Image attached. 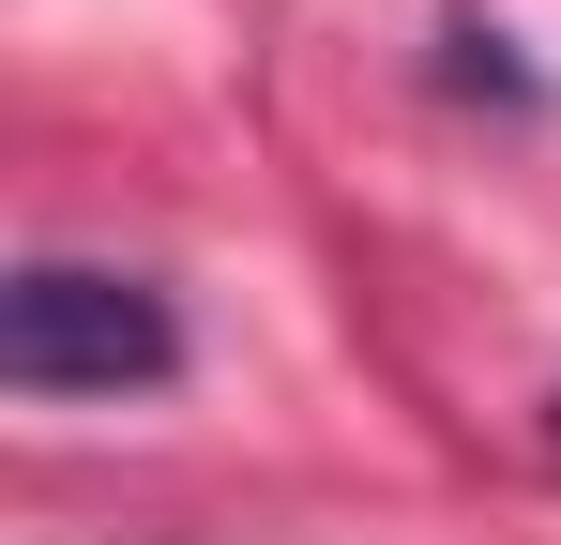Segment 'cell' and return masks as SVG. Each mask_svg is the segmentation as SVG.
Masks as SVG:
<instances>
[{
	"mask_svg": "<svg viewBox=\"0 0 561 545\" xmlns=\"http://www.w3.org/2000/svg\"><path fill=\"white\" fill-rule=\"evenodd\" d=\"M0 379L31 409L61 394H168L183 379V318L152 272H106V258H31L0 288Z\"/></svg>",
	"mask_w": 561,
	"mask_h": 545,
	"instance_id": "obj_1",
	"label": "cell"
},
{
	"mask_svg": "<svg viewBox=\"0 0 561 545\" xmlns=\"http://www.w3.org/2000/svg\"><path fill=\"white\" fill-rule=\"evenodd\" d=\"M547 454H561V394H547Z\"/></svg>",
	"mask_w": 561,
	"mask_h": 545,
	"instance_id": "obj_2",
	"label": "cell"
}]
</instances>
